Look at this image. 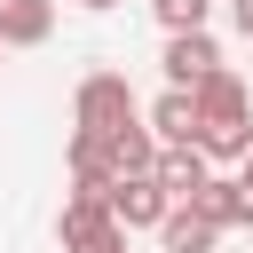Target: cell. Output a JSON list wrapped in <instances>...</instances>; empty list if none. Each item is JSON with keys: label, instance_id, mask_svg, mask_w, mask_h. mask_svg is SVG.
Here are the masks:
<instances>
[{"label": "cell", "instance_id": "cell-1", "mask_svg": "<svg viewBox=\"0 0 253 253\" xmlns=\"http://www.w3.org/2000/svg\"><path fill=\"white\" fill-rule=\"evenodd\" d=\"M142 111H134V87H126V71H87L79 79V95H71V134H119V126H134Z\"/></svg>", "mask_w": 253, "mask_h": 253}, {"label": "cell", "instance_id": "cell-2", "mask_svg": "<svg viewBox=\"0 0 253 253\" xmlns=\"http://www.w3.org/2000/svg\"><path fill=\"white\" fill-rule=\"evenodd\" d=\"M55 237H63V253H71V245H103V237H119L111 190H71L63 213H55Z\"/></svg>", "mask_w": 253, "mask_h": 253}, {"label": "cell", "instance_id": "cell-3", "mask_svg": "<svg viewBox=\"0 0 253 253\" xmlns=\"http://www.w3.org/2000/svg\"><path fill=\"white\" fill-rule=\"evenodd\" d=\"M166 87H206L213 71H221V47H213V32H166Z\"/></svg>", "mask_w": 253, "mask_h": 253}, {"label": "cell", "instance_id": "cell-4", "mask_svg": "<svg viewBox=\"0 0 253 253\" xmlns=\"http://www.w3.org/2000/svg\"><path fill=\"white\" fill-rule=\"evenodd\" d=\"M111 213H119V229H158L174 213V198L158 174H134V182H111Z\"/></svg>", "mask_w": 253, "mask_h": 253}, {"label": "cell", "instance_id": "cell-5", "mask_svg": "<svg viewBox=\"0 0 253 253\" xmlns=\"http://www.w3.org/2000/svg\"><path fill=\"white\" fill-rule=\"evenodd\" d=\"M150 134H158L166 150H198V142H206V126H198V95H190V87H166V95L150 103Z\"/></svg>", "mask_w": 253, "mask_h": 253}, {"label": "cell", "instance_id": "cell-6", "mask_svg": "<svg viewBox=\"0 0 253 253\" xmlns=\"http://www.w3.org/2000/svg\"><path fill=\"white\" fill-rule=\"evenodd\" d=\"M55 0H0V47H47Z\"/></svg>", "mask_w": 253, "mask_h": 253}, {"label": "cell", "instance_id": "cell-7", "mask_svg": "<svg viewBox=\"0 0 253 253\" xmlns=\"http://www.w3.org/2000/svg\"><path fill=\"white\" fill-rule=\"evenodd\" d=\"M190 213H206L213 229H245V182L237 174H206V190L198 198H182Z\"/></svg>", "mask_w": 253, "mask_h": 253}, {"label": "cell", "instance_id": "cell-8", "mask_svg": "<svg viewBox=\"0 0 253 253\" xmlns=\"http://www.w3.org/2000/svg\"><path fill=\"white\" fill-rule=\"evenodd\" d=\"M206 174H213V158H206V150H166V158H158V182H166V198H174V206H182V198H198V190H206Z\"/></svg>", "mask_w": 253, "mask_h": 253}, {"label": "cell", "instance_id": "cell-9", "mask_svg": "<svg viewBox=\"0 0 253 253\" xmlns=\"http://www.w3.org/2000/svg\"><path fill=\"white\" fill-rule=\"evenodd\" d=\"M213 237H221V229H213L206 213H190V206H174V213L158 221V245H166V253H213Z\"/></svg>", "mask_w": 253, "mask_h": 253}, {"label": "cell", "instance_id": "cell-10", "mask_svg": "<svg viewBox=\"0 0 253 253\" xmlns=\"http://www.w3.org/2000/svg\"><path fill=\"white\" fill-rule=\"evenodd\" d=\"M150 16H158L166 32H206V16H213V0H150Z\"/></svg>", "mask_w": 253, "mask_h": 253}, {"label": "cell", "instance_id": "cell-11", "mask_svg": "<svg viewBox=\"0 0 253 253\" xmlns=\"http://www.w3.org/2000/svg\"><path fill=\"white\" fill-rule=\"evenodd\" d=\"M237 182H245V229H253V150H245V166H237Z\"/></svg>", "mask_w": 253, "mask_h": 253}, {"label": "cell", "instance_id": "cell-12", "mask_svg": "<svg viewBox=\"0 0 253 253\" xmlns=\"http://www.w3.org/2000/svg\"><path fill=\"white\" fill-rule=\"evenodd\" d=\"M229 16H237V32L253 40V0H229Z\"/></svg>", "mask_w": 253, "mask_h": 253}, {"label": "cell", "instance_id": "cell-13", "mask_svg": "<svg viewBox=\"0 0 253 253\" xmlns=\"http://www.w3.org/2000/svg\"><path fill=\"white\" fill-rule=\"evenodd\" d=\"M71 253H126V229H119V237H103V245H71Z\"/></svg>", "mask_w": 253, "mask_h": 253}, {"label": "cell", "instance_id": "cell-14", "mask_svg": "<svg viewBox=\"0 0 253 253\" xmlns=\"http://www.w3.org/2000/svg\"><path fill=\"white\" fill-rule=\"evenodd\" d=\"M79 8H95V16H103V8H119V0H79Z\"/></svg>", "mask_w": 253, "mask_h": 253}, {"label": "cell", "instance_id": "cell-15", "mask_svg": "<svg viewBox=\"0 0 253 253\" xmlns=\"http://www.w3.org/2000/svg\"><path fill=\"white\" fill-rule=\"evenodd\" d=\"M0 55H8V47H0Z\"/></svg>", "mask_w": 253, "mask_h": 253}]
</instances>
